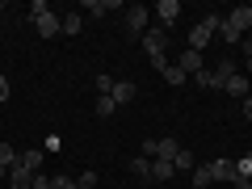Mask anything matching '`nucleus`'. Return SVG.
<instances>
[{
  "instance_id": "obj_1",
  "label": "nucleus",
  "mask_w": 252,
  "mask_h": 189,
  "mask_svg": "<svg viewBox=\"0 0 252 189\" xmlns=\"http://www.w3.org/2000/svg\"><path fill=\"white\" fill-rule=\"evenodd\" d=\"M143 51H147V59H152V67L156 72H164L168 67V30H160V26H147V34H143Z\"/></svg>"
},
{
  "instance_id": "obj_2",
  "label": "nucleus",
  "mask_w": 252,
  "mask_h": 189,
  "mask_svg": "<svg viewBox=\"0 0 252 189\" xmlns=\"http://www.w3.org/2000/svg\"><path fill=\"white\" fill-rule=\"evenodd\" d=\"M219 26H223V17H219V13H206V17H202L198 26L189 30V51H202V46H206L210 38L219 34Z\"/></svg>"
},
{
  "instance_id": "obj_3",
  "label": "nucleus",
  "mask_w": 252,
  "mask_h": 189,
  "mask_svg": "<svg viewBox=\"0 0 252 189\" xmlns=\"http://www.w3.org/2000/svg\"><path fill=\"white\" fill-rule=\"evenodd\" d=\"M223 21L235 30V34H248V30H252V4H235V9L227 13Z\"/></svg>"
},
{
  "instance_id": "obj_4",
  "label": "nucleus",
  "mask_w": 252,
  "mask_h": 189,
  "mask_svg": "<svg viewBox=\"0 0 252 189\" xmlns=\"http://www.w3.org/2000/svg\"><path fill=\"white\" fill-rule=\"evenodd\" d=\"M147 13H152V9H143V4H130V9H126V30L143 38V34H147Z\"/></svg>"
},
{
  "instance_id": "obj_5",
  "label": "nucleus",
  "mask_w": 252,
  "mask_h": 189,
  "mask_svg": "<svg viewBox=\"0 0 252 189\" xmlns=\"http://www.w3.org/2000/svg\"><path fill=\"white\" fill-rule=\"evenodd\" d=\"M223 89H227V97H252V80H248V76H244V72H235V76H227V80H223Z\"/></svg>"
},
{
  "instance_id": "obj_6",
  "label": "nucleus",
  "mask_w": 252,
  "mask_h": 189,
  "mask_svg": "<svg viewBox=\"0 0 252 189\" xmlns=\"http://www.w3.org/2000/svg\"><path fill=\"white\" fill-rule=\"evenodd\" d=\"M34 30H38L42 38H55V34L63 30V21H59V13H42V17L34 21Z\"/></svg>"
},
{
  "instance_id": "obj_7",
  "label": "nucleus",
  "mask_w": 252,
  "mask_h": 189,
  "mask_svg": "<svg viewBox=\"0 0 252 189\" xmlns=\"http://www.w3.org/2000/svg\"><path fill=\"white\" fill-rule=\"evenodd\" d=\"M177 67H181L185 76H198V72H202V51H189V46H185V55L177 59Z\"/></svg>"
},
{
  "instance_id": "obj_8",
  "label": "nucleus",
  "mask_w": 252,
  "mask_h": 189,
  "mask_svg": "<svg viewBox=\"0 0 252 189\" xmlns=\"http://www.w3.org/2000/svg\"><path fill=\"white\" fill-rule=\"evenodd\" d=\"M17 147H9V143H0V181H4V177H9V172L13 168H17Z\"/></svg>"
},
{
  "instance_id": "obj_9",
  "label": "nucleus",
  "mask_w": 252,
  "mask_h": 189,
  "mask_svg": "<svg viewBox=\"0 0 252 189\" xmlns=\"http://www.w3.org/2000/svg\"><path fill=\"white\" fill-rule=\"evenodd\" d=\"M109 97H114L118 105H130V101L139 97V89H135V84H130V80H118V84H114V93H109Z\"/></svg>"
},
{
  "instance_id": "obj_10",
  "label": "nucleus",
  "mask_w": 252,
  "mask_h": 189,
  "mask_svg": "<svg viewBox=\"0 0 252 189\" xmlns=\"http://www.w3.org/2000/svg\"><path fill=\"white\" fill-rule=\"evenodd\" d=\"M17 164L26 172H38V168H42V147H26V152L17 156Z\"/></svg>"
},
{
  "instance_id": "obj_11",
  "label": "nucleus",
  "mask_w": 252,
  "mask_h": 189,
  "mask_svg": "<svg viewBox=\"0 0 252 189\" xmlns=\"http://www.w3.org/2000/svg\"><path fill=\"white\" fill-rule=\"evenodd\" d=\"M210 177L215 181H235V160H210Z\"/></svg>"
},
{
  "instance_id": "obj_12",
  "label": "nucleus",
  "mask_w": 252,
  "mask_h": 189,
  "mask_svg": "<svg viewBox=\"0 0 252 189\" xmlns=\"http://www.w3.org/2000/svg\"><path fill=\"white\" fill-rule=\"evenodd\" d=\"M177 152H181V143H177V139H156V152H152V160H172Z\"/></svg>"
},
{
  "instance_id": "obj_13",
  "label": "nucleus",
  "mask_w": 252,
  "mask_h": 189,
  "mask_svg": "<svg viewBox=\"0 0 252 189\" xmlns=\"http://www.w3.org/2000/svg\"><path fill=\"white\" fill-rule=\"evenodd\" d=\"M156 13H160V30H164V26H172V21L181 17V4H177V0H160V9H156Z\"/></svg>"
},
{
  "instance_id": "obj_14",
  "label": "nucleus",
  "mask_w": 252,
  "mask_h": 189,
  "mask_svg": "<svg viewBox=\"0 0 252 189\" xmlns=\"http://www.w3.org/2000/svg\"><path fill=\"white\" fill-rule=\"evenodd\" d=\"M34 177H38V172H26V168L17 164V168L9 172V185H13V189H34Z\"/></svg>"
},
{
  "instance_id": "obj_15",
  "label": "nucleus",
  "mask_w": 252,
  "mask_h": 189,
  "mask_svg": "<svg viewBox=\"0 0 252 189\" xmlns=\"http://www.w3.org/2000/svg\"><path fill=\"white\" fill-rule=\"evenodd\" d=\"M160 80H164V84H172V89H181V84H185V80H189V76H185V72H181L177 63H168V67H164V72H160Z\"/></svg>"
},
{
  "instance_id": "obj_16",
  "label": "nucleus",
  "mask_w": 252,
  "mask_h": 189,
  "mask_svg": "<svg viewBox=\"0 0 252 189\" xmlns=\"http://www.w3.org/2000/svg\"><path fill=\"white\" fill-rule=\"evenodd\" d=\"M172 168H177V172H193V168H198V164H193V152H185V147H181V152L172 156Z\"/></svg>"
},
{
  "instance_id": "obj_17",
  "label": "nucleus",
  "mask_w": 252,
  "mask_h": 189,
  "mask_svg": "<svg viewBox=\"0 0 252 189\" xmlns=\"http://www.w3.org/2000/svg\"><path fill=\"white\" fill-rule=\"evenodd\" d=\"M130 172L143 177V181H152V160H147V156H130Z\"/></svg>"
},
{
  "instance_id": "obj_18",
  "label": "nucleus",
  "mask_w": 252,
  "mask_h": 189,
  "mask_svg": "<svg viewBox=\"0 0 252 189\" xmlns=\"http://www.w3.org/2000/svg\"><path fill=\"white\" fill-rule=\"evenodd\" d=\"M172 172H177V168H172V160H152V181H168Z\"/></svg>"
},
{
  "instance_id": "obj_19",
  "label": "nucleus",
  "mask_w": 252,
  "mask_h": 189,
  "mask_svg": "<svg viewBox=\"0 0 252 189\" xmlns=\"http://www.w3.org/2000/svg\"><path fill=\"white\" fill-rule=\"evenodd\" d=\"M193 84H198V89H219V76H215V67H202V72L193 76Z\"/></svg>"
},
{
  "instance_id": "obj_20",
  "label": "nucleus",
  "mask_w": 252,
  "mask_h": 189,
  "mask_svg": "<svg viewBox=\"0 0 252 189\" xmlns=\"http://www.w3.org/2000/svg\"><path fill=\"white\" fill-rule=\"evenodd\" d=\"M215 185V177H210V164H202V168H193V189H206Z\"/></svg>"
},
{
  "instance_id": "obj_21",
  "label": "nucleus",
  "mask_w": 252,
  "mask_h": 189,
  "mask_svg": "<svg viewBox=\"0 0 252 189\" xmlns=\"http://www.w3.org/2000/svg\"><path fill=\"white\" fill-rule=\"evenodd\" d=\"M235 181H252V156H240L235 160Z\"/></svg>"
},
{
  "instance_id": "obj_22",
  "label": "nucleus",
  "mask_w": 252,
  "mask_h": 189,
  "mask_svg": "<svg viewBox=\"0 0 252 189\" xmlns=\"http://www.w3.org/2000/svg\"><path fill=\"white\" fill-rule=\"evenodd\" d=\"M114 109H118V101H114V97H97V105H93V114H97V118H109Z\"/></svg>"
},
{
  "instance_id": "obj_23",
  "label": "nucleus",
  "mask_w": 252,
  "mask_h": 189,
  "mask_svg": "<svg viewBox=\"0 0 252 189\" xmlns=\"http://www.w3.org/2000/svg\"><path fill=\"white\" fill-rule=\"evenodd\" d=\"M84 9L93 13V17H101V13H109V9H118V0H89Z\"/></svg>"
},
{
  "instance_id": "obj_24",
  "label": "nucleus",
  "mask_w": 252,
  "mask_h": 189,
  "mask_svg": "<svg viewBox=\"0 0 252 189\" xmlns=\"http://www.w3.org/2000/svg\"><path fill=\"white\" fill-rule=\"evenodd\" d=\"M84 30V17L80 13H67V17H63V34H80Z\"/></svg>"
},
{
  "instance_id": "obj_25",
  "label": "nucleus",
  "mask_w": 252,
  "mask_h": 189,
  "mask_svg": "<svg viewBox=\"0 0 252 189\" xmlns=\"http://www.w3.org/2000/svg\"><path fill=\"white\" fill-rule=\"evenodd\" d=\"M93 84H97V97H109V93H114V76H97V80H93Z\"/></svg>"
},
{
  "instance_id": "obj_26",
  "label": "nucleus",
  "mask_w": 252,
  "mask_h": 189,
  "mask_svg": "<svg viewBox=\"0 0 252 189\" xmlns=\"http://www.w3.org/2000/svg\"><path fill=\"white\" fill-rule=\"evenodd\" d=\"M76 189H97V172H80V177H76Z\"/></svg>"
},
{
  "instance_id": "obj_27",
  "label": "nucleus",
  "mask_w": 252,
  "mask_h": 189,
  "mask_svg": "<svg viewBox=\"0 0 252 189\" xmlns=\"http://www.w3.org/2000/svg\"><path fill=\"white\" fill-rule=\"evenodd\" d=\"M42 13H51V4H46V0H34V4H30V17L38 21V17H42Z\"/></svg>"
},
{
  "instance_id": "obj_28",
  "label": "nucleus",
  "mask_w": 252,
  "mask_h": 189,
  "mask_svg": "<svg viewBox=\"0 0 252 189\" xmlns=\"http://www.w3.org/2000/svg\"><path fill=\"white\" fill-rule=\"evenodd\" d=\"M51 189H76V181H72V177H55Z\"/></svg>"
},
{
  "instance_id": "obj_29",
  "label": "nucleus",
  "mask_w": 252,
  "mask_h": 189,
  "mask_svg": "<svg viewBox=\"0 0 252 189\" xmlns=\"http://www.w3.org/2000/svg\"><path fill=\"white\" fill-rule=\"evenodd\" d=\"M51 181H55V177H42V172H38V177H34V189H51Z\"/></svg>"
},
{
  "instance_id": "obj_30",
  "label": "nucleus",
  "mask_w": 252,
  "mask_h": 189,
  "mask_svg": "<svg viewBox=\"0 0 252 189\" xmlns=\"http://www.w3.org/2000/svg\"><path fill=\"white\" fill-rule=\"evenodd\" d=\"M9 97H13V89H9V80L0 76V101H9Z\"/></svg>"
},
{
  "instance_id": "obj_31",
  "label": "nucleus",
  "mask_w": 252,
  "mask_h": 189,
  "mask_svg": "<svg viewBox=\"0 0 252 189\" xmlns=\"http://www.w3.org/2000/svg\"><path fill=\"white\" fill-rule=\"evenodd\" d=\"M240 51H244V59H252V38H244V42H240Z\"/></svg>"
},
{
  "instance_id": "obj_32",
  "label": "nucleus",
  "mask_w": 252,
  "mask_h": 189,
  "mask_svg": "<svg viewBox=\"0 0 252 189\" xmlns=\"http://www.w3.org/2000/svg\"><path fill=\"white\" fill-rule=\"evenodd\" d=\"M244 118L252 122V97H244Z\"/></svg>"
},
{
  "instance_id": "obj_33",
  "label": "nucleus",
  "mask_w": 252,
  "mask_h": 189,
  "mask_svg": "<svg viewBox=\"0 0 252 189\" xmlns=\"http://www.w3.org/2000/svg\"><path fill=\"white\" fill-rule=\"evenodd\" d=\"M244 76H248V80H252V59H248V63H244Z\"/></svg>"
},
{
  "instance_id": "obj_34",
  "label": "nucleus",
  "mask_w": 252,
  "mask_h": 189,
  "mask_svg": "<svg viewBox=\"0 0 252 189\" xmlns=\"http://www.w3.org/2000/svg\"><path fill=\"white\" fill-rule=\"evenodd\" d=\"M235 189H252V181H235Z\"/></svg>"
},
{
  "instance_id": "obj_35",
  "label": "nucleus",
  "mask_w": 252,
  "mask_h": 189,
  "mask_svg": "<svg viewBox=\"0 0 252 189\" xmlns=\"http://www.w3.org/2000/svg\"><path fill=\"white\" fill-rule=\"evenodd\" d=\"M0 143H4V139H0Z\"/></svg>"
}]
</instances>
